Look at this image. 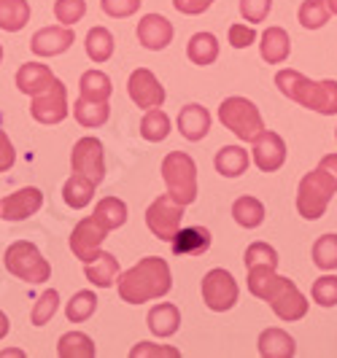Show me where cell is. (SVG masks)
<instances>
[{
  "label": "cell",
  "mask_w": 337,
  "mask_h": 358,
  "mask_svg": "<svg viewBox=\"0 0 337 358\" xmlns=\"http://www.w3.org/2000/svg\"><path fill=\"white\" fill-rule=\"evenodd\" d=\"M173 288L170 264L162 256H146L119 278V296L127 305H143L160 299Z\"/></svg>",
  "instance_id": "6da1fadb"
},
{
  "label": "cell",
  "mask_w": 337,
  "mask_h": 358,
  "mask_svg": "<svg viewBox=\"0 0 337 358\" xmlns=\"http://www.w3.org/2000/svg\"><path fill=\"white\" fill-rule=\"evenodd\" d=\"M275 87L278 92L289 97L291 103L316 110L321 116H335L337 113V81L326 78V81H313L300 71H278L275 73Z\"/></svg>",
  "instance_id": "7a4b0ae2"
},
{
  "label": "cell",
  "mask_w": 337,
  "mask_h": 358,
  "mask_svg": "<svg viewBox=\"0 0 337 358\" xmlns=\"http://www.w3.org/2000/svg\"><path fill=\"white\" fill-rule=\"evenodd\" d=\"M3 264L14 278L25 280V283H33V286L46 283L52 278V264L43 259V253L38 251V245H33L30 240L11 243L3 253Z\"/></svg>",
  "instance_id": "3957f363"
},
{
  "label": "cell",
  "mask_w": 337,
  "mask_h": 358,
  "mask_svg": "<svg viewBox=\"0 0 337 358\" xmlns=\"http://www.w3.org/2000/svg\"><path fill=\"white\" fill-rule=\"evenodd\" d=\"M162 180L167 186V194L176 197L184 208L197 199V164L184 151H170L162 159Z\"/></svg>",
  "instance_id": "277c9868"
},
{
  "label": "cell",
  "mask_w": 337,
  "mask_h": 358,
  "mask_svg": "<svg viewBox=\"0 0 337 358\" xmlns=\"http://www.w3.org/2000/svg\"><path fill=\"white\" fill-rule=\"evenodd\" d=\"M219 119H221V124L227 127L238 141H243V143H251V141L265 129V119H262L259 108L254 106L251 100H246V97H238V94L221 100V106H219Z\"/></svg>",
  "instance_id": "5b68a950"
},
{
  "label": "cell",
  "mask_w": 337,
  "mask_h": 358,
  "mask_svg": "<svg viewBox=\"0 0 337 358\" xmlns=\"http://www.w3.org/2000/svg\"><path fill=\"white\" fill-rule=\"evenodd\" d=\"M337 194V186L332 183V178L316 167L313 173H308L305 178L300 180V189H297V210H300L302 218L308 221H316L326 213L329 202Z\"/></svg>",
  "instance_id": "8992f818"
},
{
  "label": "cell",
  "mask_w": 337,
  "mask_h": 358,
  "mask_svg": "<svg viewBox=\"0 0 337 358\" xmlns=\"http://www.w3.org/2000/svg\"><path fill=\"white\" fill-rule=\"evenodd\" d=\"M181 221H184V205L170 194H160L146 210L149 232L157 240H165V243H170L176 237V232L181 229Z\"/></svg>",
  "instance_id": "52a82bcc"
},
{
  "label": "cell",
  "mask_w": 337,
  "mask_h": 358,
  "mask_svg": "<svg viewBox=\"0 0 337 358\" xmlns=\"http://www.w3.org/2000/svg\"><path fill=\"white\" fill-rule=\"evenodd\" d=\"M68 110H71V106H68V90H65V84L60 78H54L43 92L33 94V103H30L33 119H36L38 124H46V127L65 122L68 119Z\"/></svg>",
  "instance_id": "ba28073f"
},
{
  "label": "cell",
  "mask_w": 337,
  "mask_h": 358,
  "mask_svg": "<svg viewBox=\"0 0 337 358\" xmlns=\"http://www.w3.org/2000/svg\"><path fill=\"white\" fill-rule=\"evenodd\" d=\"M238 296H240L238 280L232 278L227 269L216 267L202 278V302L213 313L232 310V307L238 305Z\"/></svg>",
  "instance_id": "9c48e42d"
},
{
  "label": "cell",
  "mask_w": 337,
  "mask_h": 358,
  "mask_svg": "<svg viewBox=\"0 0 337 358\" xmlns=\"http://www.w3.org/2000/svg\"><path fill=\"white\" fill-rule=\"evenodd\" d=\"M71 170L76 176H84L95 186H100L106 178V151L97 138H81L73 143L71 151Z\"/></svg>",
  "instance_id": "30bf717a"
},
{
  "label": "cell",
  "mask_w": 337,
  "mask_h": 358,
  "mask_svg": "<svg viewBox=\"0 0 337 358\" xmlns=\"http://www.w3.org/2000/svg\"><path fill=\"white\" fill-rule=\"evenodd\" d=\"M265 302H270L273 313H275L281 321H289V323L302 321V318L308 315V299H305V294L297 288L294 280L281 278V275H278L275 286L270 288V294H267Z\"/></svg>",
  "instance_id": "8fae6325"
},
{
  "label": "cell",
  "mask_w": 337,
  "mask_h": 358,
  "mask_svg": "<svg viewBox=\"0 0 337 358\" xmlns=\"http://www.w3.org/2000/svg\"><path fill=\"white\" fill-rule=\"evenodd\" d=\"M108 237V229L95 218V215H87V218H81L76 227H73L71 232V251L73 256L78 259V262H92L97 253H100V245H103V240Z\"/></svg>",
  "instance_id": "7c38bea8"
},
{
  "label": "cell",
  "mask_w": 337,
  "mask_h": 358,
  "mask_svg": "<svg viewBox=\"0 0 337 358\" xmlns=\"http://www.w3.org/2000/svg\"><path fill=\"white\" fill-rule=\"evenodd\" d=\"M127 94L130 100L138 108H162L165 103V87L160 84V78L149 68H138V71L130 73V81H127Z\"/></svg>",
  "instance_id": "4fadbf2b"
},
{
  "label": "cell",
  "mask_w": 337,
  "mask_h": 358,
  "mask_svg": "<svg viewBox=\"0 0 337 358\" xmlns=\"http://www.w3.org/2000/svg\"><path fill=\"white\" fill-rule=\"evenodd\" d=\"M251 143H254V148H251L254 162H256V167H259L262 173H275V170H281V167H284L286 143L278 132L262 129Z\"/></svg>",
  "instance_id": "5bb4252c"
},
{
  "label": "cell",
  "mask_w": 337,
  "mask_h": 358,
  "mask_svg": "<svg viewBox=\"0 0 337 358\" xmlns=\"http://www.w3.org/2000/svg\"><path fill=\"white\" fill-rule=\"evenodd\" d=\"M41 205H43V192L36 186H25L0 202V218L3 221H25V218L36 215Z\"/></svg>",
  "instance_id": "9a60e30c"
},
{
  "label": "cell",
  "mask_w": 337,
  "mask_h": 358,
  "mask_svg": "<svg viewBox=\"0 0 337 358\" xmlns=\"http://www.w3.org/2000/svg\"><path fill=\"white\" fill-rule=\"evenodd\" d=\"M138 41L143 49L149 52H162L170 46L173 41V24L170 19H165L162 14H146L138 22Z\"/></svg>",
  "instance_id": "2e32d148"
},
{
  "label": "cell",
  "mask_w": 337,
  "mask_h": 358,
  "mask_svg": "<svg viewBox=\"0 0 337 358\" xmlns=\"http://www.w3.org/2000/svg\"><path fill=\"white\" fill-rule=\"evenodd\" d=\"M73 27H65V24H60V27H43V30H38L33 41H30V49L36 57H57V54H65L68 49L73 46Z\"/></svg>",
  "instance_id": "e0dca14e"
},
{
  "label": "cell",
  "mask_w": 337,
  "mask_h": 358,
  "mask_svg": "<svg viewBox=\"0 0 337 358\" xmlns=\"http://www.w3.org/2000/svg\"><path fill=\"white\" fill-rule=\"evenodd\" d=\"M178 132L186 138V141H202L208 132H211V113L208 108H202L200 103H189V106L181 108L178 113Z\"/></svg>",
  "instance_id": "ac0fdd59"
},
{
  "label": "cell",
  "mask_w": 337,
  "mask_h": 358,
  "mask_svg": "<svg viewBox=\"0 0 337 358\" xmlns=\"http://www.w3.org/2000/svg\"><path fill=\"white\" fill-rule=\"evenodd\" d=\"M84 275L95 288H111L119 280V259L114 253L100 251L92 262L84 264Z\"/></svg>",
  "instance_id": "d6986e66"
},
{
  "label": "cell",
  "mask_w": 337,
  "mask_h": 358,
  "mask_svg": "<svg viewBox=\"0 0 337 358\" xmlns=\"http://www.w3.org/2000/svg\"><path fill=\"white\" fill-rule=\"evenodd\" d=\"M259 54L267 65H281L291 54V38L284 27H267L262 33V43H259Z\"/></svg>",
  "instance_id": "ffe728a7"
},
{
  "label": "cell",
  "mask_w": 337,
  "mask_h": 358,
  "mask_svg": "<svg viewBox=\"0 0 337 358\" xmlns=\"http://www.w3.org/2000/svg\"><path fill=\"white\" fill-rule=\"evenodd\" d=\"M249 151L240 148V145H224L216 151V159L213 167L221 178H240L246 170H249Z\"/></svg>",
  "instance_id": "44dd1931"
},
{
  "label": "cell",
  "mask_w": 337,
  "mask_h": 358,
  "mask_svg": "<svg viewBox=\"0 0 337 358\" xmlns=\"http://www.w3.org/2000/svg\"><path fill=\"white\" fill-rule=\"evenodd\" d=\"M149 331L154 334V337H173L178 331V326H181V313H178L176 305H170V302H160V305H154L149 310Z\"/></svg>",
  "instance_id": "7402d4cb"
},
{
  "label": "cell",
  "mask_w": 337,
  "mask_h": 358,
  "mask_svg": "<svg viewBox=\"0 0 337 358\" xmlns=\"http://www.w3.org/2000/svg\"><path fill=\"white\" fill-rule=\"evenodd\" d=\"M170 243L176 256H200L211 248V232L205 227H186V229H178Z\"/></svg>",
  "instance_id": "603a6c76"
},
{
  "label": "cell",
  "mask_w": 337,
  "mask_h": 358,
  "mask_svg": "<svg viewBox=\"0 0 337 358\" xmlns=\"http://www.w3.org/2000/svg\"><path fill=\"white\" fill-rule=\"evenodd\" d=\"M256 345H259V356L265 358H291L297 353V342L284 329H265Z\"/></svg>",
  "instance_id": "cb8c5ba5"
},
{
  "label": "cell",
  "mask_w": 337,
  "mask_h": 358,
  "mask_svg": "<svg viewBox=\"0 0 337 358\" xmlns=\"http://www.w3.org/2000/svg\"><path fill=\"white\" fill-rule=\"evenodd\" d=\"M54 81V73L46 68V65H41V62H27V65H22L17 71V90L22 94H38V92H43L49 84Z\"/></svg>",
  "instance_id": "d4e9b609"
},
{
  "label": "cell",
  "mask_w": 337,
  "mask_h": 358,
  "mask_svg": "<svg viewBox=\"0 0 337 358\" xmlns=\"http://www.w3.org/2000/svg\"><path fill=\"white\" fill-rule=\"evenodd\" d=\"M186 57L200 68L213 65L219 59V38L213 33H195L186 43Z\"/></svg>",
  "instance_id": "484cf974"
},
{
  "label": "cell",
  "mask_w": 337,
  "mask_h": 358,
  "mask_svg": "<svg viewBox=\"0 0 337 358\" xmlns=\"http://www.w3.org/2000/svg\"><path fill=\"white\" fill-rule=\"evenodd\" d=\"M73 116L76 122L87 129H95V127H103L111 116V106L108 103H95V100H87L78 94V100L73 103Z\"/></svg>",
  "instance_id": "4316f807"
},
{
  "label": "cell",
  "mask_w": 337,
  "mask_h": 358,
  "mask_svg": "<svg viewBox=\"0 0 337 358\" xmlns=\"http://www.w3.org/2000/svg\"><path fill=\"white\" fill-rule=\"evenodd\" d=\"M57 356L60 358H92L97 356V348L89 334L84 331H68L57 342Z\"/></svg>",
  "instance_id": "83f0119b"
},
{
  "label": "cell",
  "mask_w": 337,
  "mask_h": 358,
  "mask_svg": "<svg viewBox=\"0 0 337 358\" xmlns=\"http://www.w3.org/2000/svg\"><path fill=\"white\" fill-rule=\"evenodd\" d=\"M232 218L243 229H256L265 221V205L256 197H249V194L246 197H238L235 205H232Z\"/></svg>",
  "instance_id": "f1b7e54d"
},
{
  "label": "cell",
  "mask_w": 337,
  "mask_h": 358,
  "mask_svg": "<svg viewBox=\"0 0 337 358\" xmlns=\"http://www.w3.org/2000/svg\"><path fill=\"white\" fill-rule=\"evenodd\" d=\"M95 183L84 176H76L73 173L71 178L65 180V186H62V199H65V205L73 208V210H81V208H87L92 197H95Z\"/></svg>",
  "instance_id": "f546056e"
},
{
  "label": "cell",
  "mask_w": 337,
  "mask_h": 358,
  "mask_svg": "<svg viewBox=\"0 0 337 358\" xmlns=\"http://www.w3.org/2000/svg\"><path fill=\"white\" fill-rule=\"evenodd\" d=\"M30 22V3L27 0H0V30L19 33Z\"/></svg>",
  "instance_id": "4dcf8cb0"
},
{
  "label": "cell",
  "mask_w": 337,
  "mask_h": 358,
  "mask_svg": "<svg viewBox=\"0 0 337 358\" xmlns=\"http://www.w3.org/2000/svg\"><path fill=\"white\" fill-rule=\"evenodd\" d=\"M78 90H81V97L87 100H95V103H108V97L114 94V84L108 78V73L103 71H87L78 81Z\"/></svg>",
  "instance_id": "1f68e13d"
},
{
  "label": "cell",
  "mask_w": 337,
  "mask_h": 358,
  "mask_svg": "<svg viewBox=\"0 0 337 358\" xmlns=\"http://www.w3.org/2000/svg\"><path fill=\"white\" fill-rule=\"evenodd\" d=\"M95 218L106 227L108 232H114V229H119V227H125L127 221V205L125 199L119 197H103L97 205H95Z\"/></svg>",
  "instance_id": "d6a6232c"
},
{
  "label": "cell",
  "mask_w": 337,
  "mask_h": 358,
  "mask_svg": "<svg viewBox=\"0 0 337 358\" xmlns=\"http://www.w3.org/2000/svg\"><path fill=\"white\" fill-rule=\"evenodd\" d=\"M84 49H87V57L100 65V62H108L114 57V36L108 27H92L87 33V41H84Z\"/></svg>",
  "instance_id": "836d02e7"
},
{
  "label": "cell",
  "mask_w": 337,
  "mask_h": 358,
  "mask_svg": "<svg viewBox=\"0 0 337 358\" xmlns=\"http://www.w3.org/2000/svg\"><path fill=\"white\" fill-rule=\"evenodd\" d=\"M170 135V116L162 108H149L141 119V138L149 143H162Z\"/></svg>",
  "instance_id": "e575fe53"
},
{
  "label": "cell",
  "mask_w": 337,
  "mask_h": 358,
  "mask_svg": "<svg viewBox=\"0 0 337 358\" xmlns=\"http://www.w3.org/2000/svg\"><path fill=\"white\" fill-rule=\"evenodd\" d=\"M95 310H97L95 291H76L71 296V302H68V307H65V315H68L71 323H84L95 315Z\"/></svg>",
  "instance_id": "d590c367"
},
{
  "label": "cell",
  "mask_w": 337,
  "mask_h": 358,
  "mask_svg": "<svg viewBox=\"0 0 337 358\" xmlns=\"http://www.w3.org/2000/svg\"><path fill=\"white\" fill-rule=\"evenodd\" d=\"M313 264L324 272H335L337 269V234H321L313 243Z\"/></svg>",
  "instance_id": "8d00e7d4"
},
{
  "label": "cell",
  "mask_w": 337,
  "mask_h": 358,
  "mask_svg": "<svg viewBox=\"0 0 337 358\" xmlns=\"http://www.w3.org/2000/svg\"><path fill=\"white\" fill-rule=\"evenodd\" d=\"M329 22L326 0H305L300 6V24L305 30H321Z\"/></svg>",
  "instance_id": "74e56055"
},
{
  "label": "cell",
  "mask_w": 337,
  "mask_h": 358,
  "mask_svg": "<svg viewBox=\"0 0 337 358\" xmlns=\"http://www.w3.org/2000/svg\"><path fill=\"white\" fill-rule=\"evenodd\" d=\"M57 307H60V294H57L54 288L43 291V294L36 299V305H33V313H30V321H33V326H46V323L54 318Z\"/></svg>",
  "instance_id": "f35d334b"
},
{
  "label": "cell",
  "mask_w": 337,
  "mask_h": 358,
  "mask_svg": "<svg viewBox=\"0 0 337 358\" xmlns=\"http://www.w3.org/2000/svg\"><path fill=\"white\" fill-rule=\"evenodd\" d=\"M310 296L313 302L321 307H335L337 305V275L326 272L313 280V288H310Z\"/></svg>",
  "instance_id": "ab89813d"
},
{
  "label": "cell",
  "mask_w": 337,
  "mask_h": 358,
  "mask_svg": "<svg viewBox=\"0 0 337 358\" xmlns=\"http://www.w3.org/2000/svg\"><path fill=\"white\" fill-rule=\"evenodd\" d=\"M87 14V0H54V17L60 24L73 27Z\"/></svg>",
  "instance_id": "60d3db41"
},
{
  "label": "cell",
  "mask_w": 337,
  "mask_h": 358,
  "mask_svg": "<svg viewBox=\"0 0 337 358\" xmlns=\"http://www.w3.org/2000/svg\"><path fill=\"white\" fill-rule=\"evenodd\" d=\"M246 267H256V264H267V267L278 269V251L267 243H251L246 248V256H243Z\"/></svg>",
  "instance_id": "b9f144b4"
},
{
  "label": "cell",
  "mask_w": 337,
  "mask_h": 358,
  "mask_svg": "<svg viewBox=\"0 0 337 358\" xmlns=\"http://www.w3.org/2000/svg\"><path fill=\"white\" fill-rule=\"evenodd\" d=\"M270 8H273V0H240V14L249 24L265 22Z\"/></svg>",
  "instance_id": "7bdbcfd3"
},
{
  "label": "cell",
  "mask_w": 337,
  "mask_h": 358,
  "mask_svg": "<svg viewBox=\"0 0 337 358\" xmlns=\"http://www.w3.org/2000/svg\"><path fill=\"white\" fill-rule=\"evenodd\" d=\"M130 356L132 358H178L176 348H167V345H154V342H138L132 350H130Z\"/></svg>",
  "instance_id": "ee69618b"
},
{
  "label": "cell",
  "mask_w": 337,
  "mask_h": 358,
  "mask_svg": "<svg viewBox=\"0 0 337 358\" xmlns=\"http://www.w3.org/2000/svg\"><path fill=\"white\" fill-rule=\"evenodd\" d=\"M141 3H143V0H100L103 11H106L108 17H114V19L132 17V14L141 8Z\"/></svg>",
  "instance_id": "f6af8a7d"
},
{
  "label": "cell",
  "mask_w": 337,
  "mask_h": 358,
  "mask_svg": "<svg viewBox=\"0 0 337 358\" xmlns=\"http://www.w3.org/2000/svg\"><path fill=\"white\" fill-rule=\"evenodd\" d=\"M256 41V30L254 24H232L230 27V46L232 49H249Z\"/></svg>",
  "instance_id": "bcb514c9"
},
{
  "label": "cell",
  "mask_w": 337,
  "mask_h": 358,
  "mask_svg": "<svg viewBox=\"0 0 337 358\" xmlns=\"http://www.w3.org/2000/svg\"><path fill=\"white\" fill-rule=\"evenodd\" d=\"M17 162V151H14V143L8 141V135L0 129V173H8Z\"/></svg>",
  "instance_id": "7dc6e473"
},
{
  "label": "cell",
  "mask_w": 337,
  "mask_h": 358,
  "mask_svg": "<svg viewBox=\"0 0 337 358\" xmlns=\"http://www.w3.org/2000/svg\"><path fill=\"white\" fill-rule=\"evenodd\" d=\"M178 14H186V17H197L202 11H208L213 6V0H173Z\"/></svg>",
  "instance_id": "c3c4849f"
},
{
  "label": "cell",
  "mask_w": 337,
  "mask_h": 358,
  "mask_svg": "<svg viewBox=\"0 0 337 358\" xmlns=\"http://www.w3.org/2000/svg\"><path fill=\"white\" fill-rule=\"evenodd\" d=\"M319 167L329 176V178H332V183L337 186V154H326V157L319 162Z\"/></svg>",
  "instance_id": "681fc988"
},
{
  "label": "cell",
  "mask_w": 337,
  "mask_h": 358,
  "mask_svg": "<svg viewBox=\"0 0 337 358\" xmlns=\"http://www.w3.org/2000/svg\"><path fill=\"white\" fill-rule=\"evenodd\" d=\"M8 329H11V323H8V315H6L3 310H0V340H3L6 334H8Z\"/></svg>",
  "instance_id": "f907efd6"
},
{
  "label": "cell",
  "mask_w": 337,
  "mask_h": 358,
  "mask_svg": "<svg viewBox=\"0 0 337 358\" xmlns=\"http://www.w3.org/2000/svg\"><path fill=\"white\" fill-rule=\"evenodd\" d=\"M6 356H25L22 350H0V358H6Z\"/></svg>",
  "instance_id": "816d5d0a"
},
{
  "label": "cell",
  "mask_w": 337,
  "mask_h": 358,
  "mask_svg": "<svg viewBox=\"0 0 337 358\" xmlns=\"http://www.w3.org/2000/svg\"><path fill=\"white\" fill-rule=\"evenodd\" d=\"M326 6H329V14H335L337 17V0H326Z\"/></svg>",
  "instance_id": "f5cc1de1"
},
{
  "label": "cell",
  "mask_w": 337,
  "mask_h": 358,
  "mask_svg": "<svg viewBox=\"0 0 337 358\" xmlns=\"http://www.w3.org/2000/svg\"><path fill=\"white\" fill-rule=\"evenodd\" d=\"M0 59H3V46H0Z\"/></svg>",
  "instance_id": "db71d44e"
},
{
  "label": "cell",
  "mask_w": 337,
  "mask_h": 358,
  "mask_svg": "<svg viewBox=\"0 0 337 358\" xmlns=\"http://www.w3.org/2000/svg\"><path fill=\"white\" fill-rule=\"evenodd\" d=\"M335 138H337V132H335Z\"/></svg>",
  "instance_id": "11a10c76"
}]
</instances>
